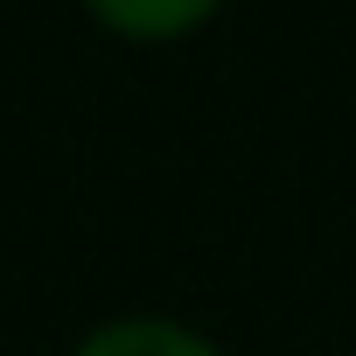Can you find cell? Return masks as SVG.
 Wrapping results in <instances>:
<instances>
[{
	"instance_id": "6da1fadb",
	"label": "cell",
	"mask_w": 356,
	"mask_h": 356,
	"mask_svg": "<svg viewBox=\"0 0 356 356\" xmlns=\"http://www.w3.org/2000/svg\"><path fill=\"white\" fill-rule=\"evenodd\" d=\"M70 356H231L203 321L189 314H168V307H133V314H105L91 321Z\"/></svg>"
},
{
	"instance_id": "7a4b0ae2",
	"label": "cell",
	"mask_w": 356,
	"mask_h": 356,
	"mask_svg": "<svg viewBox=\"0 0 356 356\" xmlns=\"http://www.w3.org/2000/svg\"><path fill=\"white\" fill-rule=\"evenodd\" d=\"M84 15L119 42H182L224 15V0H84Z\"/></svg>"
}]
</instances>
